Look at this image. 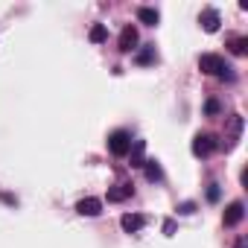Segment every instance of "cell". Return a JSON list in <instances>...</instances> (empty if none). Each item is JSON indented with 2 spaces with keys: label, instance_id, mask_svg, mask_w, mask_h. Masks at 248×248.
<instances>
[{
  "label": "cell",
  "instance_id": "cell-4",
  "mask_svg": "<svg viewBox=\"0 0 248 248\" xmlns=\"http://www.w3.org/2000/svg\"><path fill=\"white\" fill-rule=\"evenodd\" d=\"M199 24H202V30H204V32H216V30H219V24H222V15H219V9H213V6L202 9V15H199Z\"/></svg>",
  "mask_w": 248,
  "mask_h": 248
},
{
  "label": "cell",
  "instance_id": "cell-20",
  "mask_svg": "<svg viewBox=\"0 0 248 248\" xmlns=\"http://www.w3.org/2000/svg\"><path fill=\"white\" fill-rule=\"evenodd\" d=\"M164 233H167V236L175 233V219H167V222H164Z\"/></svg>",
  "mask_w": 248,
  "mask_h": 248
},
{
  "label": "cell",
  "instance_id": "cell-1",
  "mask_svg": "<svg viewBox=\"0 0 248 248\" xmlns=\"http://www.w3.org/2000/svg\"><path fill=\"white\" fill-rule=\"evenodd\" d=\"M199 70L210 73V76H219L222 82H233V67L225 64V59L216 56V53H202L199 56Z\"/></svg>",
  "mask_w": 248,
  "mask_h": 248
},
{
  "label": "cell",
  "instance_id": "cell-13",
  "mask_svg": "<svg viewBox=\"0 0 248 248\" xmlns=\"http://www.w3.org/2000/svg\"><path fill=\"white\" fill-rule=\"evenodd\" d=\"M158 59V53H155V44H143L140 50H138V56H135V62L138 64H152Z\"/></svg>",
  "mask_w": 248,
  "mask_h": 248
},
{
  "label": "cell",
  "instance_id": "cell-3",
  "mask_svg": "<svg viewBox=\"0 0 248 248\" xmlns=\"http://www.w3.org/2000/svg\"><path fill=\"white\" fill-rule=\"evenodd\" d=\"M190 149H193L196 158H207V155H213L219 149V140H216V135H207L204 132V135H196L193 138V146Z\"/></svg>",
  "mask_w": 248,
  "mask_h": 248
},
{
  "label": "cell",
  "instance_id": "cell-5",
  "mask_svg": "<svg viewBox=\"0 0 248 248\" xmlns=\"http://www.w3.org/2000/svg\"><path fill=\"white\" fill-rule=\"evenodd\" d=\"M242 216H245V204H242V202H231V204L225 207L222 222H225V228H236V225L242 222Z\"/></svg>",
  "mask_w": 248,
  "mask_h": 248
},
{
  "label": "cell",
  "instance_id": "cell-2",
  "mask_svg": "<svg viewBox=\"0 0 248 248\" xmlns=\"http://www.w3.org/2000/svg\"><path fill=\"white\" fill-rule=\"evenodd\" d=\"M129 149H132V135H129L126 129H117V132L108 138V152H111L114 158H126Z\"/></svg>",
  "mask_w": 248,
  "mask_h": 248
},
{
  "label": "cell",
  "instance_id": "cell-14",
  "mask_svg": "<svg viewBox=\"0 0 248 248\" xmlns=\"http://www.w3.org/2000/svg\"><path fill=\"white\" fill-rule=\"evenodd\" d=\"M88 38H91L93 44L108 41V27H105V24H93V27H91V32H88Z\"/></svg>",
  "mask_w": 248,
  "mask_h": 248
},
{
  "label": "cell",
  "instance_id": "cell-17",
  "mask_svg": "<svg viewBox=\"0 0 248 248\" xmlns=\"http://www.w3.org/2000/svg\"><path fill=\"white\" fill-rule=\"evenodd\" d=\"M219 111H222V105H219V99H207V102H204V114H207V117H216Z\"/></svg>",
  "mask_w": 248,
  "mask_h": 248
},
{
  "label": "cell",
  "instance_id": "cell-12",
  "mask_svg": "<svg viewBox=\"0 0 248 248\" xmlns=\"http://www.w3.org/2000/svg\"><path fill=\"white\" fill-rule=\"evenodd\" d=\"M140 170L146 172V181H152V184L164 178V170H161V164H158V161H143V167H140Z\"/></svg>",
  "mask_w": 248,
  "mask_h": 248
},
{
  "label": "cell",
  "instance_id": "cell-6",
  "mask_svg": "<svg viewBox=\"0 0 248 248\" xmlns=\"http://www.w3.org/2000/svg\"><path fill=\"white\" fill-rule=\"evenodd\" d=\"M138 30L129 24V27H123V32H120V53H132V50H138Z\"/></svg>",
  "mask_w": 248,
  "mask_h": 248
},
{
  "label": "cell",
  "instance_id": "cell-19",
  "mask_svg": "<svg viewBox=\"0 0 248 248\" xmlns=\"http://www.w3.org/2000/svg\"><path fill=\"white\" fill-rule=\"evenodd\" d=\"M175 210H178L181 216H190V213H196V202H181Z\"/></svg>",
  "mask_w": 248,
  "mask_h": 248
},
{
  "label": "cell",
  "instance_id": "cell-21",
  "mask_svg": "<svg viewBox=\"0 0 248 248\" xmlns=\"http://www.w3.org/2000/svg\"><path fill=\"white\" fill-rule=\"evenodd\" d=\"M236 248H248V239H245V236H239V239H236Z\"/></svg>",
  "mask_w": 248,
  "mask_h": 248
},
{
  "label": "cell",
  "instance_id": "cell-9",
  "mask_svg": "<svg viewBox=\"0 0 248 248\" xmlns=\"http://www.w3.org/2000/svg\"><path fill=\"white\" fill-rule=\"evenodd\" d=\"M129 161H132V167H135V170H140V167H143V161H146V140H132Z\"/></svg>",
  "mask_w": 248,
  "mask_h": 248
},
{
  "label": "cell",
  "instance_id": "cell-11",
  "mask_svg": "<svg viewBox=\"0 0 248 248\" xmlns=\"http://www.w3.org/2000/svg\"><path fill=\"white\" fill-rule=\"evenodd\" d=\"M138 21L146 24V27H158L161 15H158V9H152V6H140V9H138Z\"/></svg>",
  "mask_w": 248,
  "mask_h": 248
},
{
  "label": "cell",
  "instance_id": "cell-16",
  "mask_svg": "<svg viewBox=\"0 0 248 248\" xmlns=\"http://www.w3.org/2000/svg\"><path fill=\"white\" fill-rule=\"evenodd\" d=\"M228 47H231V53H233V56H245V53H248V38H245V35L231 38V41H228Z\"/></svg>",
  "mask_w": 248,
  "mask_h": 248
},
{
  "label": "cell",
  "instance_id": "cell-7",
  "mask_svg": "<svg viewBox=\"0 0 248 248\" xmlns=\"http://www.w3.org/2000/svg\"><path fill=\"white\" fill-rule=\"evenodd\" d=\"M143 225H146V216H140V213H123L120 216V228L126 233H138Z\"/></svg>",
  "mask_w": 248,
  "mask_h": 248
},
{
  "label": "cell",
  "instance_id": "cell-15",
  "mask_svg": "<svg viewBox=\"0 0 248 248\" xmlns=\"http://www.w3.org/2000/svg\"><path fill=\"white\" fill-rule=\"evenodd\" d=\"M242 126H245V120H242L239 114H233V117H231V143H228V149H231V146L236 143V138L242 135Z\"/></svg>",
  "mask_w": 248,
  "mask_h": 248
},
{
  "label": "cell",
  "instance_id": "cell-18",
  "mask_svg": "<svg viewBox=\"0 0 248 248\" xmlns=\"http://www.w3.org/2000/svg\"><path fill=\"white\" fill-rule=\"evenodd\" d=\"M219 196H222V190H219V184H207V202H219Z\"/></svg>",
  "mask_w": 248,
  "mask_h": 248
},
{
  "label": "cell",
  "instance_id": "cell-10",
  "mask_svg": "<svg viewBox=\"0 0 248 248\" xmlns=\"http://www.w3.org/2000/svg\"><path fill=\"white\" fill-rule=\"evenodd\" d=\"M132 193H135V187H132V184H117V187H111V190H108V202H126Z\"/></svg>",
  "mask_w": 248,
  "mask_h": 248
},
{
  "label": "cell",
  "instance_id": "cell-8",
  "mask_svg": "<svg viewBox=\"0 0 248 248\" xmlns=\"http://www.w3.org/2000/svg\"><path fill=\"white\" fill-rule=\"evenodd\" d=\"M76 213H79V216H99V213H102V202L93 199V196L79 199V202H76Z\"/></svg>",
  "mask_w": 248,
  "mask_h": 248
}]
</instances>
